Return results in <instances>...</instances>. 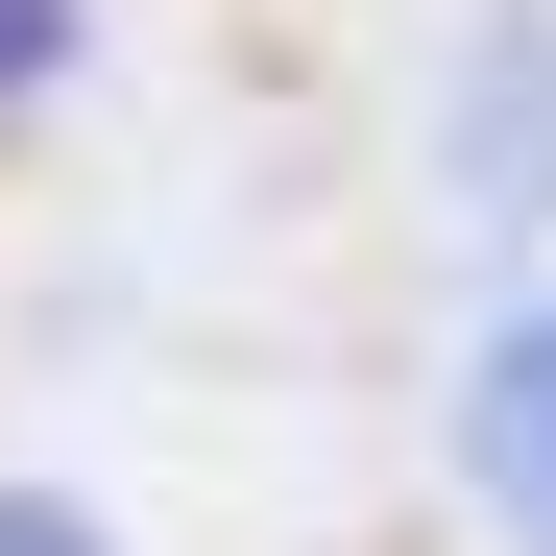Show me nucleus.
I'll list each match as a JSON object with an SVG mask.
<instances>
[{
	"label": "nucleus",
	"instance_id": "f03ea898",
	"mask_svg": "<svg viewBox=\"0 0 556 556\" xmlns=\"http://www.w3.org/2000/svg\"><path fill=\"white\" fill-rule=\"evenodd\" d=\"M459 73H484V98H459V194H484V218H556V0H508Z\"/></svg>",
	"mask_w": 556,
	"mask_h": 556
},
{
	"label": "nucleus",
	"instance_id": "7ed1b4c3",
	"mask_svg": "<svg viewBox=\"0 0 556 556\" xmlns=\"http://www.w3.org/2000/svg\"><path fill=\"white\" fill-rule=\"evenodd\" d=\"M73 73H98V0H0V122H49Z\"/></svg>",
	"mask_w": 556,
	"mask_h": 556
},
{
	"label": "nucleus",
	"instance_id": "20e7f679",
	"mask_svg": "<svg viewBox=\"0 0 556 556\" xmlns=\"http://www.w3.org/2000/svg\"><path fill=\"white\" fill-rule=\"evenodd\" d=\"M0 556H122L98 508H49V484H0Z\"/></svg>",
	"mask_w": 556,
	"mask_h": 556
},
{
	"label": "nucleus",
	"instance_id": "f257e3e1",
	"mask_svg": "<svg viewBox=\"0 0 556 556\" xmlns=\"http://www.w3.org/2000/svg\"><path fill=\"white\" fill-rule=\"evenodd\" d=\"M435 459H459V508H484V556H556V291H508L484 339H459Z\"/></svg>",
	"mask_w": 556,
	"mask_h": 556
}]
</instances>
